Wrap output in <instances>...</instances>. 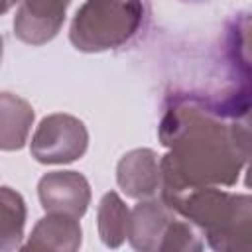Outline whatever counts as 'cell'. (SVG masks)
<instances>
[{
    "mask_svg": "<svg viewBox=\"0 0 252 252\" xmlns=\"http://www.w3.org/2000/svg\"><path fill=\"white\" fill-rule=\"evenodd\" d=\"M140 16L138 0H89L77 12L71 41L85 51L116 47L136 32Z\"/></svg>",
    "mask_w": 252,
    "mask_h": 252,
    "instance_id": "6da1fadb",
    "label": "cell"
},
{
    "mask_svg": "<svg viewBox=\"0 0 252 252\" xmlns=\"http://www.w3.org/2000/svg\"><path fill=\"white\" fill-rule=\"evenodd\" d=\"M87 134L81 122L69 116H51L41 122L33 140V154L39 161H71L85 150Z\"/></svg>",
    "mask_w": 252,
    "mask_h": 252,
    "instance_id": "7a4b0ae2",
    "label": "cell"
},
{
    "mask_svg": "<svg viewBox=\"0 0 252 252\" xmlns=\"http://www.w3.org/2000/svg\"><path fill=\"white\" fill-rule=\"evenodd\" d=\"M67 2L69 0H26L14 22L18 35L28 43L51 39L65 18Z\"/></svg>",
    "mask_w": 252,
    "mask_h": 252,
    "instance_id": "3957f363",
    "label": "cell"
},
{
    "mask_svg": "<svg viewBox=\"0 0 252 252\" xmlns=\"http://www.w3.org/2000/svg\"><path fill=\"white\" fill-rule=\"evenodd\" d=\"M24 226V203L8 187L0 189V248L16 246Z\"/></svg>",
    "mask_w": 252,
    "mask_h": 252,
    "instance_id": "277c9868",
    "label": "cell"
},
{
    "mask_svg": "<svg viewBox=\"0 0 252 252\" xmlns=\"http://www.w3.org/2000/svg\"><path fill=\"white\" fill-rule=\"evenodd\" d=\"M14 2H16V0H0V14H2V12H6Z\"/></svg>",
    "mask_w": 252,
    "mask_h": 252,
    "instance_id": "5b68a950",
    "label": "cell"
}]
</instances>
